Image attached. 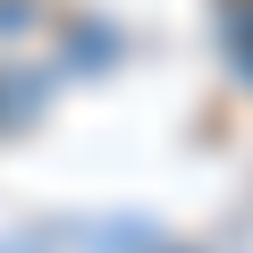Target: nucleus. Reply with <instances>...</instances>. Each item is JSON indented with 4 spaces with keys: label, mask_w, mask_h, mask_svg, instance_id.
<instances>
[{
    "label": "nucleus",
    "mask_w": 253,
    "mask_h": 253,
    "mask_svg": "<svg viewBox=\"0 0 253 253\" xmlns=\"http://www.w3.org/2000/svg\"><path fill=\"white\" fill-rule=\"evenodd\" d=\"M228 42H236V59L253 68V9H236V26H228Z\"/></svg>",
    "instance_id": "1"
}]
</instances>
